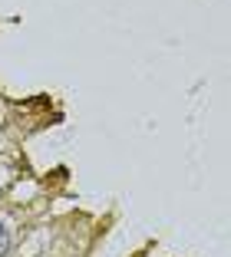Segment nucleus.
Wrapping results in <instances>:
<instances>
[{"label":"nucleus","instance_id":"obj_1","mask_svg":"<svg viewBox=\"0 0 231 257\" xmlns=\"http://www.w3.org/2000/svg\"><path fill=\"white\" fill-rule=\"evenodd\" d=\"M7 247H10V237H7V227L0 224V257L7 254Z\"/></svg>","mask_w":231,"mask_h":257}]
</instances>
